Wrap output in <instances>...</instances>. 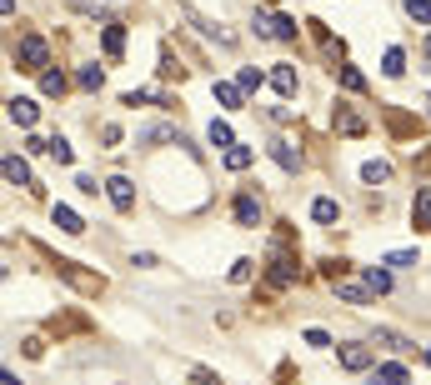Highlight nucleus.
Listing matches in <instances>:
<instances>
[{
  "label": "nucleus",
  "mask_w": 431,
  "mask_h": 385,
  "mask_svg": "<svg viewBox=\"0 0 431 385\" xmlns=\"http://www.w3.org/2000/svg\"><path fill=\"white\" fill-rule=\"evenodd\" d=\"M16 66H20V71H40V66H50V45H45L40 35H25V40L16 45Z\"/></svg>",
  "instance_id": "obj_1"
},
{
  "label": "nucleus",
  "mask_w": 431,
  "mask_h": 385,
  "mask_svg": "<svg viewBox=\"0 0 431 385\" xmlns=\"http://www.w3.org/2000/svg\"><path fill=\"white\" fill-rule=\"evenodd\" d=\"M256 35H271V40H296V20H291V16H256Z\"/></svg>",
  "instance_id": "obj_2"
},
{
  "label": "nucleus",
  "mask_w": 431,
  "mask_h": 385,
  "mask_svg": "<svg viewBox=\"0 0 431 385\" xmlns=\"http://www.w3.org/2000/svg\"><path fill=\"white\" fill-rule=\"evenodd\" d=\"M105 195H111L116 210H131V205H136V185H131L126 176H111V181H105Z\"/></svg>",
  "instance_id": "obj_3"
},
{
  "label": "nucleus",
  "mask_w": 431,
  "mask_h": 385,
  "mask_svg": "<svg viewBox=\"0 0 431 385\" xmlns=\"http://www.w3.org/2000/svg\"><path fill=\"white\" fill-rule=\"evenodd\" d=\"M271 155H276V165H281V171H301V150H291V140H271Z\"/></svg>",
  "instance_id": "obj_4"
},
{
  "label": "nucleus",
  "mask_w": 431,
  "mask_h": 385,
  "mask_svg": "<svg viewBox=\"0 0 431 385\" xmlns=\"http://www.w3.org/2000/svg\"><path fill=\"white\" fill-rule=\"evenodd\" d=\"M35 116H40V110H35L30 95H16V100H11V121H16V126H35Z\"/></svg>",
  "instance_id": "obj_5"
},
{
  "label": "nucleus",
  "mask_w": 431,
  "mask_h": 385,
  "mask_svg": "<svg viewBox=\"0 0 431 385\" xmlns=\"http://www.w3.org/2000/svg\"><path fill=\"white\" fill-rule=\"evenodd\" d=\"M311 215H316V226H336V220H341V205H336L331 195H321V200L311 205Z\"/></svg>",
  "instance_id": "obj_6"
},
{
  "label": "nucleus",
  "mask_w": 431,
  "mask_h": 385,
  "mask_svg": "<svg viewBox=\"0 0 431 385\" xmlns=\"http://www.w3.org/2000/svg\"><path fill=\"white\" fill-rule=\"evenodd\" d=\"M100 45H105V55H111V61H116V55L126 50V30H121V25L111 20V25H105V30H100Z\"/></svg>",
  "instance_id": "obj_7"
},
{
  "label": "nucleus",
  "mask_w": 431,
  "mask_h": 385,
  "mask_svg": "<svg viewBox=\"0 0 431 385\" xmlns=\"http://www.w3.org/2000/svg\"><path fill=\"white\" fill-rule=\"evenodd\" d=\"M50 215H56V226H61L66 236H81V231H85V220H81V215H76L71 205H56V210H50Z\"/></svg>",
  "instance_id": "obj_8"
},
{
  "label": "nucleus",
  "mask_w": 431,
  "mask_h": 385,
  "mask_svg": "<svg viewBox=\"0 0 431 385\" xmlns=\"http://www.w3.org/2000/svg\"><path fill=\"white\" fill-rule=\"evenodd\" d=\"M341 365H346V370H366V365H371V350L351 341V346H341Z\"/></svg>",
  "instance_id": "obj_9"
},
{
  "label": "nucleus",
  "mask_w": 431,
  "mask_h": 385,
  "mask_svg": "<svg viewBox=\"0 0 431 385\" xmlns=\"http://www.w3.org/2000/svg\"><path fill=\"white\" fill-rule=\"evenodd\" d=\"M236 220H241V226H261V200L256 195H241L236 200Z\"/></svg>",
  "instance_id": "obj_10"
},
{
  "label": "nucleus",
  "mask_w": 431,
  "mask_h": 385,
  "mask_svg": "<svg viewBox=\"0 0 431 385\" xmlns=\"http://www.w3.org/2000/svg\"><path fill=\"white\" fill-rule=\"evenodd\" d=\"M371 385H406V365H376V375H371Z\"/></svg>",
  "instance_id": "obj_11"
},
{
  "label": "nucleus",
  "mask_w": 431,
  "mask_h": 385,
  "mask_svg": "<svg viewBox=\"0 0 431 385\" xmlns=\"http://www.w3.org/2000/svg\"><path fill=\"white\" fill-rule=\"evenodd\" d=\"M411 220L421 231H431V190H416V200H411Z\"/></svg>",
  "instance_id": "obj_12"
},
{
  "label": "nucleus",
  "mask_w": 431,
  "mask_h": 385,
  "mask_svg": "<svg viewBox=\"0 0 431 385\" xmlns=\"http://www.w3.org/2000/svg\"><path fill=\"white\" fill-rule=\"evenodd\" d=\"M6 181H11V185H30V165H25L20 155H6Z\"/></svg>",
  "instance_id": "obj_13"
},
{
  "label": "nucleus",
  "mask_w": 431,
  "mask_h": 385,
  "mask_svg": "<svg viewBox=\"0 0 431 385\" xmlns=\"http://www.w3.org/2000/svg\"><path fill=\"white\" fill-rule=\"evenodd\" d=\"M216 100H221L226 110H241V100H246V90H241V85H226V80H216Z\"/></svg>",
  "instance_id": "obj_14"
},
{
  "label": "nucleus",
  "mask_w": 431,
  "mask_h": 385,
  "mask_svg": "<svg viewBox=\"0 0 431 385\" xmlns=\"http://www.w3.org/2000/svg\"><path fill=\"white\" fill-rule=\"evenodd\" d=\"M336 295L351 300V305H366L371 300V286H351V281H336Z\"/></svg>",
  "instance_id": "obj_15"
},
{
  "label": "nucleus",
  "mask_w": 431,
  "mask_h": 385,
  "mask_svg": "<svg viewBox=\"0 0 431 385\" xmlns=\"http://www.w3.org/2000/svg\"><path fill=\"white\" fill-rule=\"evenodd\" d=\"M361 176H366V185H382V181H391V165L386 160H366Z\"/></svg>",
  "instance_id": "obj_16"
},
{
  "label": "nucleus",
  "mask_w": 431,
  "mask_h": 385,
  "mask_svg": "<svg viewBox=\"0 0 431 385\" xmlns=\"http://www.w3.org/2000/svg\"><path fill=\"white\" fill-rule=\"evenodd\" d=\"M271 85H276L281 95H296V71H291V66H276V71H271Z\"/></svg>",
  "instance_id": "obj_17"
},
{
  "label": "nucleus",
  "mask_w": 431,
  "mask_h": 385,
  "mask_svg": "<svg viewBox=\"0 0 431 385\" xmlns=\"http://www.w3.org/2000/svg\"><path fill=\"white\" fill-rule=\"evenodd\" d=\"M336 130L341 135H361L366 126H361V116H351V110H336Z\"/></svg>",
  "instance_id": "obj_18"
},
{
  "label": "nucleus",
  "mask_w": 431,
  "mask_h": 385,
  "mask_svg": "<svg viewBox=\"0 0 431 385\" xmlns=\"http://www.w3.org/2000/svg\"><path fill=\"white\" fill-rule=\"evenodd\" d=\"M206 135H211V145H226V150L236 145V140H231V126H226V121H211V130H206Z\"/></svg>",
  "instance_id": "obj_19"
},
{
  "label": "nucleus",
  "mask_w": 431,
  "mask_h": 385,
  "mask_svg": "<svg viewBox=\"0 0 431 385\" xmlns=\"http://www.w3.org/2000/svg\"><path fill=\"white\" fill-rule=\"evenodd\" d=\"M246 165H251V150L246 145H231L226 150V171H246Z\"/></svg>",
  "instance_id": "obj_20"
},
{
  "label": "nucleus",
  "mask_w": 431,
  "mask_h": 385,
  "mask_svg": "<svg viewBox=\"0 0 431 385\" xmlns=\"http://www.w3.org/2000/svg\"><path fill=\"white\" fill-rule=\"evenodd\" d=\"M40 90H45V95H61V90H66V75H61V71H45V75H40Z\"/></svg>",
  "instance_id": "obj_21"
},
{
  "label": "nucleus",
  "mask_w": 431,
  "mask_h": 385,
  "mask_svg": "<svg viewBox=\"0 0 431 385\" xmlns=\"http://www.w3.org/2000/svg\"><path fill=\"white\" fill-rule=\"evenodd\" d=\"M382 71H386V75H391V80H396V75H401V71H406V55H401V50H396V45H391V50H386V66H382Z\"/></svg>",
  "instance_id": "obj_22"
},
{
  "label": "nucleus",
  "mask_w": 431,
  "mask_h": 385,
  "mask_svg": "<svg viewBox=\"0 0 431 385\" xmlns=\"http://www.w3.org/2000/svg\"><path fill=\"white\" fill-rule=\"evenodd\" d=\"M236 85H241V90H261V71H256V66H241Z\"/></svg>",
  "instance_id": "obj_23"
},
{
  "label": "nucleus",
  "mask_w": 431,
  "mask_h": 385,
  "mask_svg": "<svg viewBox=\"0 0 431 385\" xmlns=\"http://www.w3.org/2000/svg\"><path fill=\"white\" fill-rule=\"evenodd\" d=\"M341 85H346V90H366V75H361L356 66H341Z\"/></svg>",
  "instance_id": "obj_24"
},
{
  "label": "nucleus",
  "mask_w": 431,
  "mask_h": 385,
  "mask_svg": "<svg viewBox=\"0 0 431 385\" xmlns=\"http://www.w3.org/2000/svg\"><path fill=\"white\" fill-rule=\"evenodd\" d=\"M366 286H371V291H391V275L371 265V270H366Z\"/></svg>",
  "instance_id": "obj_25"
},
{
  "label": "nucleus",
  "mask_w": 431,
  "mask_h": 385,
  "mask_svg": "<svg viewBox=\"0 0 431 385\" xmlns=\"http://www.w3.org/2000/svg\"><path fill=\"white\" fill-rule=\"evenodd\" d=\"M76 80H81L85 90H95V85H100L105 75H100V66H81V75H76Z\"/></svg>",
  "instance_id": "obj_26"
},
{
  "label": "nucleus",
  "mask_w": 431,
  "mask_h": 385,
  "mask_svg": "<svg viewBox=\"0 0 431 385\" xmlns=\"http://www.w3.org/2000/svg\"><path fill=\"white\" fill-rule=\"evenodd\" d=\"M406 16L411 20H431V0H406Z\"/></svg>",
  "instance_id": "obj_27"
},
{
  "label": "nucleus",
  "mask_w": 431,
  "mask_h": 385,
  "mask_svg": "<svg viewBox=\"0 0 431 385\" xmlns=\"http://www.w3.org/2000/svg\"><path fill=\"white\" fill-rule=\"evenodd\" d=\"M306 346H316V350H326V346H331V336H326V330H306Z\"/></svg>",
  "instance_id": "obj_28"
},
{
  "label": "nucleus",
  "mask_w": 431,
  "mask_h": 385,
  "mask_svg": "<svg viewBox=\"0 0 431 385\" xmlns=\"http://www.w3.org/2000/svg\"><path fill=\"white\" fill-rule=\"evenodd\" d=\"M386 265H416V250H391Z\"/></svg>",
  "instance_id": "obj_29"
},
{
  "label": "nucleus",
  "mask_w": 431,
  "mask_h": 385,
  "mask_svg": "<svg viewBox=\"0 0 431 385\" xmlns=\"http://www.w3.org/2000/svg\"><path fill=\"white\" fill-rule=\"evenodd\" d=\"M50 155H56L61 165H71V145H66V140H50Z\"/></svg>",
  "instance_id": "obj_30"
},
{
  "label": "nucleus",
  "mask_w": 431,
  "mask_h": 385,
  "mask_svg": "<svg viewBox=\"0 0 431 385\" xmlns=\"http://www.w3.org/2000/svg\"><path fill=\"white\" fill-rule=\"evenodd\" d=\"M191 385H221V380H216L211 370H191Z\"/></svg>",
  "instance_id": "obj_31"
},
{
  "label": "nucleus",
  "mask_w": 431,
  "mask_h": 385,
  "mask_svg": "<svg viewBox=\"0 0 431 385\" xmlns=\"http://www.w3.org/2000/svg\"><path fill=\"white\" fill-rule=\"evenodd\" d=\"M426 71H431V35H426Z\"/></svg>",
  "instance_id": "obj_32"
},
{
  "label": "nucleus",
  "mask_w": 431,
  "mask_h": 385,
  "mask_svg": "<svg viewBox=\"0 0 431 385\" xmlns=\"http://www.w3.org/2000/svg\"><path fill=\"white\" fill-rule=\"evenodd\" d=\"M426 365H431V350H426Z\"/></svg>",
  "instance_id": "obj_33"
}]
</instances>
